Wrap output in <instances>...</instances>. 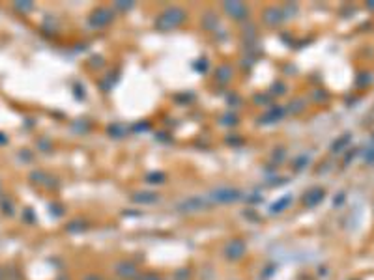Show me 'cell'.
Here are the masks:
<instances>
[{
	"label": "cell",
	"mask_w": 374,
	"mask_h": 280,
	"mask_svg": "<svg viewBox=\"0 0 374 280\" xmlns=\"http://www.w3.org/2000/svg\"><path fill=\"white\" fill-rule=\"evenodd\" d=\"M0 280H2V276H0Z\"/></svg>",
	"instance_id": "6da1fadb"
}]
</instances>
